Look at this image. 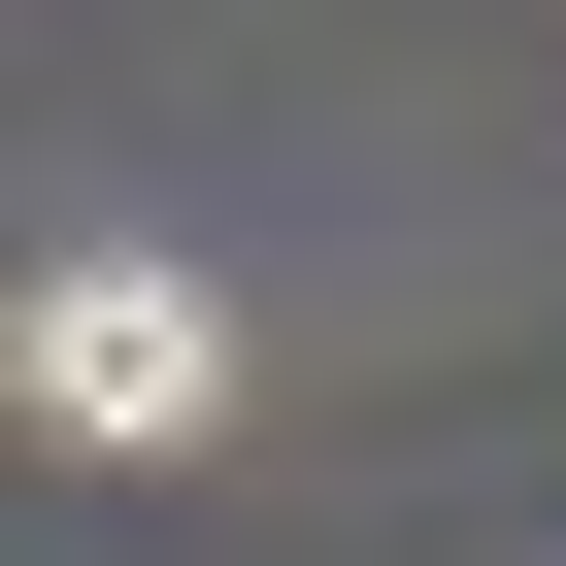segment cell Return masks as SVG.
Instances as JSON below:
<instances>
[{
  "mask_svg": "<svg viewBox=\"0 0 566 566\" xmlns=\"http://www.w3.org/2000/svg\"><path fill=\"white\" fill-rule=\"evenodd\" d=\"M34 433L200 467V433H233V301H200V266H34Z\"/></svg>",
  "mask_w": 566,
  "mask_h": 566,
  "instance_id": "cell-1",
  "label": "cell"
}]
</instances>
